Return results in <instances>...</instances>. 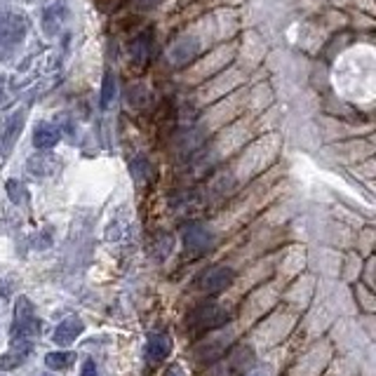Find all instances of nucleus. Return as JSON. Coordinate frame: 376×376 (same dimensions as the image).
Wrapping results in <instances>:
<instances>
[{
  "instance_id": "14",
  "label": "nucleus",
  "mask_w": 376,
  "mask_h": 376,
  "mask_svg": "<svg viewBox=\"0 0 376 376\" xmlns=\"http://www.w3.org/2000/svg\"><path fill=\"white\" fill-rule=\"evenodd\" d=\"M226 346H229V339H224V336H216V339H207L200 346V348H198V355H200L202 360H216V357L224 355Z\"/></svg>"
},
{
  "instance_id": "2",
  "label": "nucleus",
  "mask_w": 376,
  "mask_h": 376,
  "mask_svg": "<svg viewBox=\"0 0 376 376\" xmlns=\"http://www.w3.org/2000/svg\"><path fill=\"white\" fill-rule=\"evenodd\" d=\"M231 320V313L219 304H202L188 315V329L193 334L214 332V329L224 327Z\"/></svg>"
},
{
  "instance_id": "4",
  "label": "nucleus",
  "mask_w": 376,
  "mask_h": 376,
  "mask_svg": "<svg viewBox=\"0 0 376 376\" xmlns=\"http://www.w3.org/2000/svg\"><path fill=\"white\" fill-rule=\"evenodd\" d=\"M233 280H236V273L229 266H209V269H205L200 275H198V289L205 294H219L224 292V289H229Z\"/></svg>"
},
{
  "instance_id": "11",
  "label": "nucleus",
  "mask_w": 376,
  "mask_h": 376,
  "mask_svg": "<svg viewBox=\"0 0 376 376\" xmlns=\"http://www.w3.org/2000/svg\"><path fill=\"white\" fill-rule=\"evenodd\" d=\"M68 17V10L64 3H56V5H50L45 10V17H43V24H45V31L48 33H56L64 24V19Z\"/></svg>"
},
{
  "instance_id": "15",
  "label": "nucleus",
  "mask_w": 376,
  "mask_h": 376,
  "mask_svg": "<svg viewBox=\"0 0 376 376\" xmlns=\"http://www.w3.org/2000/svg\"><path fill=\"white\" fill-rule=\"evenodd\" d=\"M113 99H116V76L113 71H106L104 83H101V108H111Z\"/></svg>"
},
{
  "instance_id": "19",
  "label": "nucleus",
  "mask_w": 376,
  "mask_h": 376,
  "mask_svg": "<svg viewBox=\"0 0 376 376\" xmlns=\"http://www.w3.org/2000/svg\"><path fill=\"white\" fill-rule=\"evenodd\" d=\"M163 376H186V374H184V369H181L179 364H172V367H169Z\"/></svg>"
},
{
  "instance_id": "18",
  "label": "nucleus",
  "mask_w": 376,
  "mask_h": 376,
  "mask_svg": "<svg viewBox=\"0 0 376 376\" xmlns=\"http://www.w3.org/2000/svg\"><path fill=\"white\" fill-rule=\"evenodd\" d=\"M81 376H96V364L92 360H85L83 369H81Z\"/></svg>"
},
{
  "instance_id": "10",
  "label": "nucleus",
  "mask_w": 376,
  "mask_h": 376,
  "mask_svg": "<svg viewBox=\"0 0 376 376\" xmlns=\"http://www.w3.org/2000/svg\"><path fill=\"white\" fill-rule=\"evenodd\" d=\"M61 132L59 127L52 123H38L36 129H33V146L41 148V151H48V148H54L59 144Z\"/></svg>"
},
{
  "instance_id": "7",
  "label": "nucleus",
  "mask_w": 376,
  "mask_h": 376,
  "mask_svg": "<svg viewBox=\"0 0 376 376\" xmlns=\"http://www.w3.org/2000/svg\"><path fill=\"white\" fill-rule=\"evenodd\" d=\"M85 332V322L81 320V317H76V315H71V317H66V320H61L59 324H56V329H54V334H52V341L56 346H71V344H76V339Z\"/></svg>"
},
{
  "instance_id": "17",
  "label": "nucleus",
  "mask_w": 376,
  "mask_h": 376,
  "mask_svg": "<svg viewBox=\"0 0 376 376\" xmlns=\"http://www.w3.org/2000/svg\"><path fill=\"white\" fill-rule=\"evenodd\" d=\"M242 376H273V367L271 364H261V367H254L252 372H244Z\"/></svg>"
},
{
  "instance_id": "9",
  "label": "nucleus",
  "mask_w": 376,
  "mask_h": 376,
  "mask_svg": "<svg viewBox=\"0 0 376 376\" xmlns=\"http://www.w3.org/2000/svg\"><path fill=\"white\" fill-rule=\"evenodd\" d=\"M172 336L169 334H151L146 341V357L148 362H163L172 353Z\"/></svg>"
},
{
  "instance_id": "6",
  "label": "nucleus",
  "mask_w": 376,
  "mask_h": 376,
  "mask_svg": "<svg viewBox=\"0 0 376 376\" xmlns=\"http://www.w3.org/2000/svg\"><path fill=\"white\" fill-rule=\"evenodd\" d=\"M33 344H26V341H12L10 348L0 355V372H12V369L21 367L26 362V357L31 355Z\"/></svg>"
},
{
  "instance_id": "13",
  "label": "nucleus",
  "mask_w": 376,
  "mask_h": 376,
  "mask_svg": "<svg viewBox=\"0 0 376 376\" xmlns=\"http://www.w3.org/2000/svg\"><path fill=\"white\" fill-rule=\"evenodd\" d=\"M73 362H76V353L73 351H52L45 355V364L54 372H64Z\"/></svg>"
},
{
  "instance_id": "3",
  "label": "nucleus",
  "mask_w": 376,
  "mask_h": 376,
  "mask_svg": "<svg viewBox=\"0 0 376 376\" xmlns=\"http://www.w3.org/2000/svg\"><path fill=\"white\" fill-rule=\"evenodd\" d=\"M254 362V351L249 346H236L229 353L219 357L214 367V376H242L247 372V367Z\"/></svg>"
},
{
  "instance_id": "16",
  "label": "nucleus",
  "mask_w": 376,
  "mask_h": 376,
  "mask_svg": "<svg viewBox=\"0 0 376 376\" xmlns=\"http://www.w3.org/2000/svg\"><path fill=\"white\" fill-rule=\"evenodd\" d=\"M8 193H10V198H12V202H17V205L24 200V191H21V186H19V191H17V181L14 179L8 181Z\"/></svg>"
},
{
  "instance_id": "12",
  "label": "nucleus",
  "mask_w": 376,
  "mask_h": 376,
  "mask_svg": "<svg viewBox=\"0 0 376 376\" xmlns=\"http://www.w3.org/2000/svg\"><path fill=\"white\" fill-rule=\"evenodd\" d=\"M129 56L139 68L146 64L148 56H151V36L148 33H141V36L134 38L132 45H129Z\"/></svg>"
},
{
  "instance_id": "8",
  "label": "nucleus",
  "mask_w": 376,
  "mask_h": 376,
  "mask_svg": "<svg viewBox=\"0 0 376 376\" xmlns=\"http://www.w3.org/2000/svg\"><path fill=\"white\" fill-rule=\"evenodd\" d=\"M184 244H186V252L202 254L205 249L212 247V233H209L207 229H202V226H198V224H191L184 231Z\"/></svg>"
},
{
  "instance_id": "1",
  "label": "nucleus",
  "mask_w": 376,
  "mask_h": 376,
  "mask_svg": "<svg viewBox=\"0 0 376 376\" xmlns=\"http://www.w3.org/2000/svg\"><path fill=\"white\" fill-rule=\"evenodd\" d=\"M41 332H43V322H41V317L36 315V309H33L31 299H28V296H19L14 304L12 341L33 344V341L41 336Z\"/></svg>"
},
{
  "instance_id": "5",
  "label": "nucleus",
  "mask_w": 376,
  "mask_h": 376,
  "mask_svg": "<svg viewBox=\"0 0 376 376\" xmlns=\"http://www.w3.org/2000/svg\"><path fill=\"white\" fill-rule=\"evenodd\" d=\"M24 118L26 113H12V116L5 121V125L0 127V160H5V158L12 153V148L17 144V139H19L21 129H24Z\"/></svg>"
}]
</instances>
